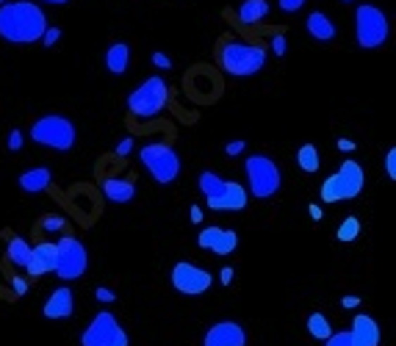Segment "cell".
Segmentation results:
<instances>
[{"label":"cell","instance_id":"obj_1","mask_svg":"<svg viewBox=\"0 0 396 346\" xmlns=\"http://www.w3.org/2000/svg\"><path fill=\"white\" fill-rule=\"evenodd\" d=\"M47 14L34 0H8L0 6V39L11 44L42 42Z\"/></svg>","mask_w":396,"mask_h":346},{"label":"cell","instance_id":"obj_2","mask_svg":"<svg viewBox=\"0 0 396 346\" xmlns=\"http://www.w3.org/2000/svg\"><path fill=\"white\" fill-rule=\"evenodd\" d=\"M217 61H219V67L227 75H233V78H250V75H258L266 67V47L227 37L219 44Z\"/></svg>","mask_w":396,"mask_h":346},{"label":"cell","instance_id":"obj_3","mask_svg":"<svg viewBox=\"0 0 396 346\" xmlns=\"http://www.w3.org/2000/svg\"><path fill=\"white\" fill-rule=\"evenodd\" d=\"M391 37L388 14L374 3H360L355 8V42L363 50H377Z\"/></svg>","mask_w":396,"mask_h":346},{"label":"cell","instance_id":"obj_4","mask_svg":"<svg viewBox=\"0 0 396 346\" xmlns=\"http://www.w3.org/2000/svg\"><path fill=\"white\" fill-rule=\"evenodd\" d=\"M366 188V169L363 164H357L355 158H347L336 172L330 174L324 183H321V200L324 203H347L360 197Z\"/></svg>","mask_w":396,"mask_h":346},{"label":"cell","instance_id":"obj_5","mask_svg":"<svg viewBox=\"0 0 396 346\" xmlns=\"http://www.w3.org/2000/svg\"><path fill=\"white\" fill-rule=\"evenodd\" d=\"M31 141L56 153H70L78 141V130L72 125V120L64 114H44L31 125Z\"/></svg>","mask_w":396,"mask_h":346},{"label":"cell","instance_id":"obj_6","mask_svg":"<svg viewBox=\"0 0 396 346\" xmlns=\"http://www.w3.org/2000/svg\"><path fill=\"white\" fill-rule=\"evenodd\" d=\"M139 164L147 169V174L158 186H170L180 177V155L175 153L172 144L167 141H153L139 150Z\"/></svg>","mask_w":396,"mask_h":346},{"label":"cell","instance_id":"obj_7","mask_svg":"<svg viewBox=\"0 0 396 346\" xmlns=\"http://www.w3.org/2000/svg\"><path fill=\"white\" fill-rule=\"evenodd\" d=\"M167 105H170V86L158 75H150L141 86H136L128 94V111L136 120H153Z\"/></svg>","mask_w":396,"mask_h":346},{"label":"cell","instance_id":"obj_8","mask_svg":"<svg viewBox=\"0 0 396 346\" xmlns=\"http://www.w3.org/2000/svg\"><path fill=\"white\" fill-rule=\"evenodd\" d=\"M244 174H247V186H250L255 200L274 197L283 186V172H280L277 161L264 155V153H255L244 161Z\"/></svg>","mask_w":396,"mask_h":346},{"label":"cell","instance_id":"obj_9","mask_svg":"<svg viewBox=\"0 0 396 346\" xmlns=\"http://www.w3.org/2000/svg\"><path fill=\"white\" fill-rule=\"evenodd\" d=\"M81 346H131V335L111 310H100L87 324Z\"/></svg>","mask_w":396,"mask_h":346},{"label":"cell","instance_id":"obj_10","mask_svg":"<svg viewBox=\"0 0 396 346\" xmlns=\"http://www.w3.org/2000/svg\"><path fill=\"white\" fill-rule=\"evenodd\" d=\"M89 269L87 244L78 236H61L56 241V274L61 280H78Z\"/></svg>","mask_w":396,"mask_h":346},{"label":"cell","instance_id":"obj_11","mask_svg":"<svg viewBox=\"0 0 396 346\" xmlns=\"http://www.w3.org/2000/svg\"><path fill=\"white\" fill-rule=\"evenodd\" d=\"M170 280H172V288L177 294H183V297H200L214 283L211 271H205V269H200V266H194L189 260H180V263L172 266V277Z\"/></svg>","mask_w":396,"mask_h":346},{"label":"cell","instance_id":"obj_12","mask_svg":"<svg viewBox=\"0 0 396 346\" xmlns=\"http://www.w3.org/2000/svg\"><path fill=\"white\" fill-rule=\"evenodd\" d=\"M203 346H247V333L238 321L224 319L203 335Z\"/></svg>","mask_w":396,"mask_h":346},{"label":"cell","instance_id":"obj_13","mask_svg":"<svg viewBox=\"0 0 396 346\" xmlns=\"http://www.w3.org/2000/svg\"><path fill=\"white\" fill-rule=\"evenodd\" d=\"M247 203H250V191L241 183L230 180V183H224V191H222L217 200H208V208L211 211H227V214H233V211H244Z\"/></svg>","mask_w":396,"mask_h":346},{"label":"cell","instance_id":"obj_14","mask_svg":"<svg viewBox=\"0 0 396 346\" xmlns=\"http://www.w3.org/2000/svg\"><path fill=\"white\" fill-rule=\"evenodd\" d=\"M72 313H75V294H72V288H70V286L56 288V291L44 300V307H42L44 319L58 321V319H70Z\"/></svg>","mask_w":396,"mask_h":346},{"label":"cell","instance_id":"obj_15","mask_svg":"<svg viewBox=\"0 0 396 346\" xmlns=\"http://www.w3.org/2000/svg\"><path fill=\"white\" fill-rule=\"evenodd\" d=\"M28 277H42L56 271V244L53 241H39L37 247H31V258L25 266Z\"/></svg>","mask_w":396,"mask_h":346},{"label":"cell","instance_id":"obj_16","mask_svg":"<svg viewBox=\"0 0 396 346\" xmlns=\"http://www.w3.org/2000/svg\"><path fill=\"white\" fill-rule=\"evenodd\" d=\"M350 335H352L355 346H380V324H377L371 316L357 313L352 319Z\"/></svg>","mask_w":396,"mask_h":346},{"label":"cell","instance_id":"obj_17","mask_svg":"<svg viewBox=\"0 0 396 346\" xmlns=\"http://www.w3.org/2000/svg\"><path fill=\"white\" fill-rule=\"evenodd\" d=\"M305 28H308V34L316 42H333V39H336V23H333L324 11H319V8L308 14Z\"/></svg>","mask_w":396,"mask_h":346},{"label":"cell","instance_id":"obj_18","mask_svg":"<svg viewBox=\"0 0 396 346\" xmlns=\"http://www.w3.org/2000/svg\"><path fill=\"white\" fill-rule=\"evenodd\" d=\"M128 67H131V44L114 42L106 50V70L111 75H125Z\"/></svg>","mask_w":396,"mask_h":346},{"label":"cell","instance_id":"obj_19","mask_svg":"<svg viewBox=\"0 0 396 346\" xmlns=\"http://www.w3.org/2000/svg\"><path fill=\"white\" fill-rule=\"evenodd\" d=\"M17 183H20V188L25 194H42V191H47V186L53 183V172L47 167H34V169L20 174Z\"/></svg>","mask_w":396,"mask_h":346},{"label":"cell","instance_id":"obj_20","mask_svg":"<svg viewBox=\"0 0 396 346\" xmlns=\"http://www.w3.org/2000/svg\"><path fill=\"white\" fill-rule=\"evenodd\" d=\"M103 194H106L111 203H117V205H125V203H131L133 197H136V186H133V180L106 177V180H103Z\"/></svg>","mask_w":396,"mask_h":346},{"label":"cell","instance_id":"obj_21","mask_svg":"<svg viewBox=\"0 0 396 346\" xmlns=\"http://www.w3.org/2000/svg\"><path fill=\"white\" fill-rule=\"evenodd\" d=\"M266 14H269V0H244L236 11L241 25H258L261 20H266Z\"/></svg>","mask_w":396,"mask_h":346},{"label":"cell","instance_id":"obj_22","mask_svg":"<svg viewBox=\"0 0 396 346\" xmlns=\"http://www.w3.org/2000/svg\"><path fill=\"white\" fill-rule=\"evenodd\" d=\"M8 236H11V233H8ZM28 258H31V244H28L23 236H11V238H8V247H6V260H8L11 266L25 269V266H28Z\"/></svg>","mask_w":396,"mask_h":346},{"label":"cell","instance_id":"obj_23","mask_svg":"<svg viewBox=\"0 0 396 346\" xmlns=\"http://www.w3.org/2000/svg\"><path fill=\"white\" fill-rule=\"evenodd\" d=\"M297 167L302 169L305 174H313L319 172V167H321V153H319V147L316 144H302L300 150H297Z\"/></svg>","mask_w":396,"mask_h":346},{"label":"cell","instance_id":"obj_24","mask_svg":"<svg viewBox=\"0 0 396 346\" xmlns=\"http://www.w3.org/2000/svg\"><path fill=\"white\" fill-rule=\"evenodd\" d=\"M224 183H227V180H222L219 174L208 172V169L197 177V186H200V194H203V200H205V203L219 197L222 191H224Z\"/></svg>","mask_w":396,"mask_h":346},{"label":"cell","instance_id":"obj_25","mask_svg":"<svg viewBox=\"0 0 396 346\" xmlns=\"http://www.w3.org/2000/svg\"><path fill=\"white\" fill-rule=\"evenodd\" d=\"M308 333L310 338H316V341H327L330 335H333V327H330V321H327V316L324 313H310L308 316Z\"/></svg>","mask_w":396,"mask_h":346},{"label":"cell","instance_id":"obj_26","mask_svg":"<svg viewBox=\"0 0 396 346\" xmlns=\"http://www.w3.org/2000/svg\"><path fill=\"white\" fill-rule=\"evenodd\" d=\"M236 247H238V233L236 230H224L222 227L219 236H217V241H214V247H211V252H217V255H230V252H236Z\"/></svg>","mask_w":396,"mask_h":346},{"label":"cell","instance_id":"obj_27","mask_svg":"<svg viewBox=\"0 0 396 346\" xmlns=\"http://www.w3.org/2000/svg\"><path fill=\"white\" fill-rule=\"evenodd\" d=\"M357 236H360V219L357 217H347L338 224V230H336V238L341 244H352Z\"/></svg>","mask_w":396,"mask_h":346},{"label":"cell","instance_id":"obj_28","mask_svg":"<svg viewBox=\"0 0 396 346\" xmlns=\"http://www.w3.org/2000/svg\"><path fill=\"white\" fill-rule=\"evenodd\" d=\"M222 227L217 224H211V227H205V230H200V236H197V247L200 250H211L214 247V241H217V236H219Z\"/></svg>","mask_w":396,"mask_h":346},{"label":"cell","instance_id":"obj_29","mask_svg":"<svg viewBox=\"0 0 396 346\" xmlns=\"http://www.w3.org/2000/svg\"><path fill=\"white\" fill-rule=\"evenodd\" d=\"M39 230H42V233H61V230H67V219L44 217L42 222H39Z\"/></svg>","mask_w":396,"mask_h":346},{"label":"cell","instance_id":"obj_30","mask_svg":"<svg viewBox=\"0 0 396 346\" xmlns=\"http://www.w3.org/2000/svg\"><path fill=\"white\" fill-rule=\"evenodd\" d=\"M324 346H355V344H352L350 330H341V333H333V335L324 341Z\"/></svg>","mask_w":396,"mask_h":346},{"label":"cell","instance_id":"obj_31","mask_svg":"<svg viewBox=\"0 0 396 346\" xmlns=\"http://www.w3.org/2000/svg\"><path fill=\"white\" fill-rule=\"evenodd\" d=\"M23 139H25V136H23V130H20V128L8 130V139H6V147H8L11 153H20V150H23Z\"/></svg>","mask_w":396,"mask_h":346},{"label":"cell","instance_id":"obj_32","mask_svg":"<svg viewBox=\"0 0 396 346\" xmlns=\"http://www.w3.org/2000/svg\"><path fill=\"white\" fill-rule=\"evenodd\" d=\"M8 283H11V291H14V297H25V291H28V280H25V277H20V274H11V277H8Z\"/></svg>","mask_w":396,"mask_h":346},{"label":"cell","instance_id":"obj_33","mask_svg":"<svg viewBox=\"0 0 396 346\" xmlns=\"http://www.w3.org/2000/svg\"><path fill=\"white\" fill-rule=\"evenodd\" d=\"M94 300H97V302L111 305V302H117V294H114L111 288H106V286H97V288H94Z\"/></svg>","mask_w":396,"mask_h":346},{"label":"cell","instance_id":"obj_34","mask_svg":"<svg viewBox=\"0 0 396 346\" xmlns=\"http://www.w3.org/2000/svg\"><path fill=\"white\" fill-rule=\"evenodd\" d=\"M272 53H274L277 58H283V56L288 53V42H286V37H283V34L272 37Z\"/></svg>","mask_w":396,"mask_h":346},{"label":"cell","instance_id":"obj_35","mask_svg":"<svg viewBox=\"0 0 396 346\" xmlns=\"http://www.w3.org/2000/svg\"><path fill=\"white\" fill-rule=\"evenodd\" d=\"M305 3H308V0H277L280 11H286V14H297V11H300Z\"/></svg>","mask_w":396,"mask_h":346},{"label":"cell","instance_id":"obj_36","mask_svg":"<svg viewBox=\"0 0 396 346\" xmlns=\"http://www.w3.org/2000/svg\"><path fill=\"white\" fill-rule=\"evenodd\" d=\"M58 39H61V28H56V25H53V28H44V34H42V44H44V47H53V44L58 42Z\"/></svg>","mask_w":396,"mask_h":346},{"label":"cell","instance_id":"obj_37","mask_svg":"<svg viewBox=\"0 0 396 346\" xmlns=\"http://www.w3.org/2000/svg\"><path fill=\"white\" fill-rule=\"evenodd\" d=\"M385 172L391 180H396V147H391L388 153H385Z\"/></svg>","mask_w":396,"mask_h":346},{"label":"cell","instance_id":"obj_38","mask_svg":"<svg viewBox=\"0 0 396 346\" xmlns=\"http://www.w3.org/2000/svg\"><path fill=\"white\" fill-rule=\"evenodd\" d=\"M153 64H155V67H161V70H172V58H170L167 53H161V50H155V53H153Z\"/></svg>","mask_w":396,"mask_h":346},{"label":"cell","instance_id":"obj_39","mask_svg":"<svg viewBox=\"0 0 396 346\" xmlns=\"http://www.w3.org/2000/svg\"><path fill=\"white\" fill-rule=\"evenodd\" d=\"M244 147H247V144H244L241 139H236V141H227V147H224V153H227L230 158H236V155H241V153H244Z\"/></svg>","mask_w":396,"mask_h":346},{"label":"cell","instance_id":"obj_40","mask_svg":"<svg viewBox=\"0 0 396 346\" xmlns=\"http://www.w3.org/2000/svg\"><path fill=\"white\" fill-rule=\"evenodd\" d=\"M133 150V136H125L120 144H117V155H128Z\"/></svg>","mask_w":396,"mask_h":346},{"label":"cell","instance_id":"obj_41","mask_svg":"<svg viewBox=\"0 0 396 346\" xmlns=\"http://www.w3.org/2000/svg\"><path fill=\"white\" fill-rule=\"evenodd\" d=\"M219 277H222V283H224V286H230V283H233V277H236V271H233L230 266H224V269L219 271Z\"/></svg>","mask_w":396,"mask_h":346},{"label":"cell","instance_id":"obj_42","mask_svg":"<svg viewBox=\"0 0 396 346\" xmlns=\"http://www.w3.org/2000/svg\"><path fill=\"white\" fill-rule=\"evenodd\" d=\"M336 147H338V150H344V153H352L355 141L352 139H338V141H336Z\"/></svg>","mask_w":396,"mask_h":346},{"label":"cell","instance_id":"obj_43","mask_svg":"<svg viewBox=\"0 0 396 346\" xmlns=\"http://www.w3.org/2000/svg\"><path fill=\"white\" fill-rule=\"evenodd\" d=\"M308 214H310V219H313V222H319V219L324 217V211H321L316 203H310V205H308Z\"/></svg>","mask_w":396,"mask_h":346},{"label":"cell","instance_id":"obj_44","mask_svg":"<svg viewBox=\"0 0 396 346\" xmlns=\"http://www.w3.org/2000/svg\"><path fill=\"white\" fill-rule=\"evenodd\" d=\"M341 305H344L347 310H352V307H357V305H360V300H357L355 294H350V297H344V300H341Z\"/></svg>","mask_w":396,"mask_h":346},{"label":"cell","instance_id":"obj_45","mask_svg":"<svg viewBox=\"0 0 396 346\" xmlns=\"http://www.w3.org/2000/svg\"><path fill=\"white\" fill-rule=\"evenodd\" d=\"M191 222H194V224L203 222V208H200V205H191Z\"/></svg>","mask_w":396,"mask_h":346},{"label":"cell","instance_id":"obj_46","mask_svg":"<svg viewBox=\"0 0 396 346\" xmlns=\"http://www.w3.org/2000/svg\"><path fill=\"white\" fill-rule=\"evenodd\" d=\"M42 3H50V6H64V3H70V0H42Z\"/></svg>","mask_w":396,"mask_h":346},{"label":"cell","instance_id":"obj_47","mask_svg":"<svg viewBox=\"0 0 396 346\" xmlns=\"http://www.w3.org/2000/svg\"><path fill=\"white\" fill-rule=\"evenodd\" d=\"M3 3H8V0H0V6H3Z\"/></svg>","mask_w":396,"mask_h":346},{"label":"cell","instance_id":"obj_48","mask_svg":"<svg viewBox=\"0 0 396 346\" xmlns=\"http://www.w3.org/2000/svg\"><path fill=\"white\" fill-rule=\"evenodd\" d=\"M344 3H352V0H344Z\"/></svg>","mask_w":396,"mask_h":346}]
</instances>
